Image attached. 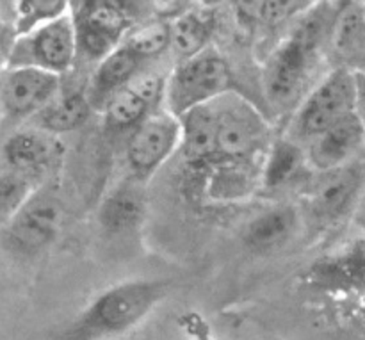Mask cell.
I'll use <instances>...</instances> for the list:
<instances>
[{
  "instance_id": "6da1fadb",
  "label": "cell",
  "mask_w": 365,
  "mask_h": 340,
  "mask_svg": "<svg viewBox=\"0 0 365 340\" xmlns=\"http://www.w3.org/2000/svg\"><path fill=\"white\" fill-rule=\"evenodd\" d=\"M344 4H314L305 18L278 45L264 66V91L277 107H289L298 102L317 66L321 50L330 43L335 21Z\"/></svg>"
},
{
  "instance_id": "7a4b0ae2",
  "label": "cell",
  "mask_w": 365,
  "mask_h": 340,
  "mask_svg": "<svg viewBox=\"0 0 365 340\" xmlns=\"http://www.w3.org/2000/svg\"><path fill=\"white\" fill-rule=\"evenodd\" d=\"M170 285L130 280L100 292L66 328L61 340H106L138 326L166 299Z\"/></svg>"
},
{
  "instance_id": "3957f363",
  "label": "cell",
  "mask_w": 365,
  "mask_h": 340,
  "mask_svg": "<svg viewBox=\"0 0 365 340\" xmlns=\"http://www.w3.org/2000/svg\"><path fill=\"white\" fill-rule=\"evenodd\" d=\"M232 91V71L225 57L209 48L180 61L166 77L164 105L171 116L182 118L196 107L216 102Z\"/></svg>"
},
{
  "instance_id": "277c9868",
  "label": "cell",
  "mask_w": 365,
  "mask_h": 340,
  "mask_svg": "<svg viewBox=\"0 0 365 340\" xmlns=\"http://www.w3.org/2000/svg\"><path fill=\"white\" fill-rule=\"evenodd\" d=\"M356 114L355 70L337 66L303 98L292 118V139L303 146L339 121Z\"/></svg>"
},
{
  "instance_id": "5b68a950",
  "label": "cell",
  "mask_w": 365,
  "mask_h": 340,
  "mask_svg": "<svg viewBox=\"0 0 365 340\" xmlns=\"http://www.w3.org/2000/svg\"><path fill=\"white\" fill-rule=\"evenodd\" d=\"M217 116V157L266 160L271 145L269 125L245 96L227 93L214 102Z\"/></svg>"
},
{
  "instance_id": "8992f818",
  "label": "cell",
  "mask_w": 365,
  "mask_h": 340,
  "mask_svg": "<svg viewBox=\"0 0 365 340\" xmlns=\"http://www.w3.org/2000/svg\"><path fill=\"white\" fill-rule=\"evenodd\" d=\"M77 53V29L70 11L63 18L14 39L4 56V68H38L61 77L73 66Z\"/></svg>"
},
{
  "instance_id": "52a82bcc",
  "label": "cell",
  "mask_w": 365,
  "mask_h": 340,
  "mask_svg": "<svg viewBox=\"0 0 365 340\" xmlns=\"http://www.w3.org/2000/svg\"><path fill=\"white\" fill-rule=\"evenodd\" d=\"M365 189V168L351 163L323 173H314L305 191V210L323 228L344 223L359 205Z\"/></svg>"
},
{
  "instance_id": "ba28073f",
  "label": "cell",
  "mask_w": 365,
  "mask_h": 340,
  "mask_svg": "<svg viewBox=\"0 0 365 340\" xmlns=\"http://www.w3.org/2000/svg\"><path fill=\"white\" fill-rule=\"evenodd\" d=\"M71 16L77 29L78 53L96 63L125 41L132 24L130 4L109 0L71 4Z\"/></svg>"
},
{
  "instance_id": "9c48e42d",
  "label": "cell",
  "mask_w": 365,
  "mask_h": 340,
  "mask_svg": "<svg viewBox=\"0 0 365 340\" xmlns=\"http://www.w3.org/2000/svg\"><path fill=\"white\" fill-rule=\"evenodd\" d=\"M63 220L64 209L59 196L48 189H39L4 225L6 246L16 255H38L56 241Z\"/></svg>"
},
{
  "instance_id": "30bf717a",
  "label": "cell",
  "mask_w": 365,
  "mask_h": 340,
  "mask_svg": "<svg viewBox=\"0 0 365 340\" xmlns=\"http://www.w3.org/2000/svg\"><path fill=\"white\" fill-rule=\"evenodd\" d=\"M180 120L170 113H153L139 125L127 143V164L132 178L145 182L177 150H180Z\"/></svg>"
},
{
  "instance_id": "8fae6325",
  "label": "cell",
  "mask_w": 365,
  "mask_h": 340,
  "mask_svg": "<svg viewBox=\"0 0 365 340\" xmlns=\"http://www.w3.org/2000/svg\"><path fill=\"white\" fill-rule=\"evenodd\" d=\"M191 168L200 173V191L210 203L245 202L264 185V160L214 157Z\"/></svg>"
},
{
  "instance_id": "7c38bea8",
  "label": "cell",
  "mask_w": 365,
  "mask_h": 340,
  "mask_svg": "<svg viewBox=\"0 0 365 340\" xmlns=\"http://www.w3.org/2000/svg\"><path fill=\"white\" fill-rule=\"evenodd\" d=\"M61 93V77L38 68H4L2 110L13 121L34 118Z\"/></svg>"
},
{
  "instance_id": "4fadbf2b",
  "label": "cell",
  "mask_w": 365,
  "mask_h": 340,
  "mask_svg": "<svg viewBox=\"0 0 365 340\" xmlns=\"http://www.w3.org/2000/svg\"><path fill=\"white\" fill-rule=\"evenodd\" d=\"M64 146L57 135L38 128H24L6 139L2 146V168L20 173L38 184L59 166Z\"/></svg>"
},
{
  "instance_id": "5bb4252c",
  "label": "cell",
  "mask_w": 365,
  "mask_h": 340,
  "mask_svg": "<svg viewBox=\"0 0 365 340\" xmlns=\"http://www.w3.org/2000/svg\"><path fill=\"white\" fill-rule=\"evenodd\" d=\"M166 78L141 73L127 88L118 91L103 107V123L110 132H134L164 102Z\"/></svg>"
},
{
  "instance_id": "9a60e30c",
  "label": "cell",
  "mask_w": 365,
  "mask_h": 340,
  "mask_svg": "<svg viewBox=\"0 0 365 340\" xmlns=\"http://www.w3.org/2000/svg\"><path fill=\"white\" fill-rule=\"evenodd\" d=\"M364 143L365 127L359 114H353L307 143V163L314 173L348 166L353 163V157L360 152Z\"/></svg>"
},
{
  "instance_id": "2e32d148",
  "label": "cell",
  "mask_w": 365,
  "mask_h": 340,
  "mask_svg": "<svg viewBox=\"0 0 365 340\" xmlns=\"http://www.w3.org/2000/svg\"><path fill=\"white\" fill-rule=\"evenodd\" d=\"M302 214L294 205L282 203L257 214L245 228L242 241L255 253H273L285 248L298 235Z\"/></svg>"
},
{
  "instance_id": "e0dca14e",
  "label": "cell",
  "mask_w": 365,
  "mask_h": 340,
  "mask_svg": "<svg viewBox=\"0 0 365 340\" xmlns=\"http://www.w3.org/2000/svg\"><path fill=\"white\" fill-rule=\"evenodd\" d=\"M145 64V61L138 53L132 52L130 48H127L123 43L113 53H109L106 59L100 61L91 77L88 93H86L93 109L98 105L103 109L106 103L118 91L127 88L134 78H138L143 73L141 68Z\"/></svg>"
},
{
  "instance_id": "ac0fdd59",
  "label": "cell",
  "mask_w": 365,
  "mask_h": 340,
  "mask_svg": "<svg viewBox=\"0 0 365 340\" xmlns=\"http://www.w3.org/2000/svg\"><path fill=\"white\" fill-rule=\"evenodd\" d=\"M143 182L130 178L106 196L98 220L110 234H123L138 228L146 214V196Z\"/></svg>"
},
{
  "instance_id": "d6986e66",
  "label": "cell",
  "mask_w": 365,
  "mask_h": 340,
  "mask_svg": "<svg viewBox=\"0 0 365 340\" xmlns=\"http://www.w3.org/2000/svg\"><path fill=\"white\" fill-rule=\"evenodd\" d=\"M182 128L180 150L189 166L217 157V116L212 103L196 107L178 118Z\"/></svg>"
},
{
  "instance_id": "ffe728a7",
  "label": "cell",
  "mask_w": 365,
  "mask_h": 340,
  "mask_svg": "<svg viewBox=\"0 0 365 340\" xmlns=\"http://www.w3.org/2000/svg\"><path fill=\"white\" fill-rule=\"evenodd\" d=\"M93 105L88 95L82 91L59 93L56 100L48 103L38 116H34V128L52 135L77 130L91 116Z\"/></svg>"
},
{
  "instance_id": "44dd1931",
  "label": "cell",
  "mask_w": 365,
  "mask_h": 340,
  "mask_svg": "<svg viewBox=\"0 0 365 340\" xmlns=\"http://www.w3.org/2000/svg\"><path fill=\"white\" fill-rule=\"evenodd\" d=\"M171 50L180 61L191 59L209 50L214 34V18L205 11H187L170 21Z\"/></svg>"
},
{
  "instance_id": "7402d4cb",
  "label": "cell",
  "mask_w": 365,
  "mask_h": 340,
  "mask_svg": "<svg viewBox=\"0 0 365 340\" xmlns=\"http://www.w3.org/2000/svg\"><path fill=\"white\" fill-rule=\"evenodd\" d=\"M305 168H309L305 146L292 138L277 139L264 160V187H282L298 177Z\"/></svg>"
},
{
  "instance_id": "603a6c76",
  "label": "cell",
  "mask_w": 365,
  "mask_h": 340,
  "mask_svg": "<svg viewBox=\"0 0 365 340\" xmlns=\"http://www.w3.org/2000/svg\"><path fill=\"white\" fill-rule=\"evenodd\" d=\"M330 45L341 59H351L365 50L364 2H346L335 21Z\"/></svg>"
},
{
  "instance_id": "cb8c5ba5",
  "label": "cell",
  "mask_w": 365,
  "mask_h": 340,
  "mask_svg": "<svg viewBox=\"0 0 365 340\" xmlns=\"http://www.w3.org/2000/svg\"><path fill=\"white\" fill-rule=\"evenodd\" d=\"M13 7V36L14 39L29 34L50 21L63 18L71 11V4L63 0H20L11 4Z\"/></svg>"
},
{
  "instance_id": "d4e9b609",
  "label": "cell",
  "mask_w": 365,
  "mask_h": 340,
  "mask_svg": "<svg viewBox=\"0 0 365 340\" xmlns=\"http://www.w3.org/2000/svg\"><path fill=\"white\" fill-rule=\"evenodd\" d=\"M123 45L138 53L143 61L159 57L160 53L171 48V27L170 21H152L143 27L134 29L127 34Z\"/></svg>"
},
{
  "instance_id": "484cf974",
  "label": "cell",
  "mask_w": 365,
  "mask_h": 340,
  "mask_svg": "<svg viewBox=\"0 0 365 340\" xmlns=\"http://www.w3.org/2000/svg\"><path fill=\"white\" fill-rule=\"evenodd\" d=\"M36 191H39V187L34 180L2 168V175H0V210H2V223L6 225L36 195Z\"/></svg>"
},
{
  "instance_id": "4316f807",
  "label": "cell",
  "mask_w": 365,
  "mask_h": 340,
  "mask_svg": "<svg viewBox=\"0 0 365 340\" xmlns=\"http://www.w3.org/2000/svg\"><path fill=\"white\" fill-rule=\"evenodd\" d=\"M341 271L344 277L355 282L365 280V235L351 246V249L342 259V264L335 267V274L341 273Z\"/></svg>"
},
{
  "instance_id": "83f0119b",
  "label": "cell",
  "mask_w": 365,
  "mask_h": 340,
  "mask_svg": "<svg viewBox=\"0 0 365 340\" xmlns=\"http://www.w3.org/2000/svg\"><path fill=\"white\" fill-rule=\"evenodd\" d=\"M259 9V16H262L267 21H280L284 18L291 16L292 13L312 7V4H303V2H260L255 4Z\"/></svg>"
},
{
  "instance_id": "f1b7e54d",
  "label": "cell",
  "mask_w": 365,
  "mask_h": 340,
  "mask_svg": "<svg viewBox=\"0 0 365 340\" xmlns=\"http://www.w3.org/2000/svg\"><path fill=\"white\" fill-rule=\"evenodd\" d=\"M356 78V114L365 127V68L355 70Z\"/></svg>"
}]
</instances>
